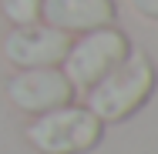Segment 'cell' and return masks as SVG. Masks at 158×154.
<instances>
[{
	"label": "cell",
	"instance_id": "8992f818",
	"mask_svg": "<svg viewBox=\"0 0 158 154\" xmlns=\"http://www.w3.org/2000/svg\"><path fill=\"white\" fill-rule=\"evenodd\" d=\"M40 17L64 34H88L98 27H111L118 17V7L114 0H44Z\"/></svg>",
	"mask_w": 158,
	"mask_h": 154
},
{
	"label": "cell",
	"instance_id": "ba28073f",
	"mask_svg": "<svg viewBox=\"0 0 158 154\" xmlns=\"http://www.w3.org/2000/svg\"><path fill=\"white\" fill-rule=\"evenodd\" d=\"M131 10L138 17H148V20H158V0H128Z\"/></svg>",
	"mask_w": 158,
	"mask_h": 154
},
{
	"label": "cell",
	"instance_id": "6da1fadb",
	"mask_svg": "<svg viewBox=\"0 0 158 154\" xmlns=\"http://www.w3.org/2000/svg\"><path fill=\"white\" fill-rule=\"evenodd\" d=\"M155 84H158V74L152 57L141 50H131L108 77H101L88 91V111L101 124L128 121L135 111H141L152 101Z\"/></svg>",
	"mask_w": 158,
	"mask_h": 154
},
{
	"label": "cell",
	"instance_id": "7a4b0ae2",
	"mask_svg": "<svg viewBox=\"0 0 158 154\" xmlns=\"http://www.w3.org/2000/svg\"><path fill=\"white\" fill-rule=\"evenodd\" d=\"M27 141L40 154H88L101 144L104 124L88 107H57L47 114H37V121L27 124Z\"/></svg>",
	"mask_w": 158,
	"mask_h": 154
},
{
	"label": "cell",
	"instance_id": "52a82bcc",
	"mask_svg": "<svg viewBox=\"0 0 158 154\" xmlns=\"http://www.w3.org/2000/svg\"><path fill=\"white\" fill-rule=\"evenodd\" d=\"M40 3L44 0H0V10L14 27H27L40 20Z\"/></svg>",
	"mask_w": 158,
	"mask_h": 154
},
{
	"label": "cell",
	"instance_id": "3957f363",
	"mask_svg": "<svg viewBox=\"0 0 158 154\" xmlns=\"http://www.w3.org/2000/svg\"><path fill=\"white\" fill-rule=\"evenodd\" d=\"M128 54H131V44H128L125 30H114V27L88 30L77 44H71L64 57V77L71 81L74 91H91Z\"/></svg>",
	"mask_w": 158,
	"mask_h": 154
},
{
	"label": "cell",
	"instance_id": "277c9868",
	"mask_svg": "<svg viewBox=\"0 0 158 154\" xmlns=\"http://www.w3.org/2000/svg\"><path fill=\"white\" fill-rule=\"evenodd\" d=\"M7 97L14 101V107L27 114H47V111L67 107L74 101V87L57 67H31L10 77Z\"/></svg>",
	"mask_w": 158,
	"mask_h": 154
},
{
	"label": "cell",
	"instance_id": "5b68a950",
	"mask_svg": "<svg viewBox=\"0 0 158 154\" xmlns=\"http://www.w3.org/2000/svg\"><path fill=\"white\" fill-rule=\"evenodd\" d=\"M71 50V37L51 24H27V27H14L3 40V54L14 67H57L64 64Z\"/></svg>",
	"mask_w": 158,
	"mask_h": 154
}]
</instances>
